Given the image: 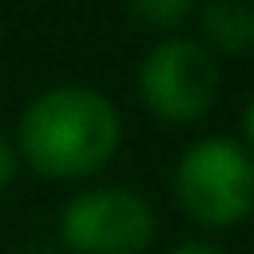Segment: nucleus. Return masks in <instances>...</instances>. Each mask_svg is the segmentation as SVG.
Segmentation results:
<instances>
[{
    "instance_id": "nucleus-1",
    "label": "nucleus",
    "mask_w": 254,
    "mask_h": 254,
    "mask_svg": "<svg viewBox=\"0 0 254 254\" xmlns=\"http://www.w3.org/2000/svg\"><path fill=\"white\" fill-rule=\"evenodd\" d=\"M123 143L115 103L87 83H56L40 91L16 127V155L40 179H87L99 175Z\"/></svg>"
},
{
    "instance_id": "nucleus-2",
    "label": "nucleus",
    "mask_w": 254,
    "mask_h": 254,
    "mask_svg": "<svg viewBox=\"0 0 254 254\" xmlns=\"http://www.w3.org/2000/svg\"><path fill=\"white\" fill-rule=\"evenodd\" d=\"M171 190L190 222L226 230L254 210V159L238 139L206 135L179 155Z\"/></svg>"
},
{
    "instance_id": "nucleus-3",
    "label": "nucleus",
    "mask_w": 254,
    "mask_h": 254,
    "mask_svg": "<svg viewBox=\"0 0 254 254\" xmlns=\"http://www.w3.org/2000/svg\"><path fill=\"white\" fill-rule=\"evenodd\" d=\"M143 107L163 123H198L218 99L214 56L187 36H167L147 48L135 75Z\"/></svg>"
},
{
    "instance_id": "nucleus-4",
    "label": "nucleus",
    "mask_w": 254,
    "mask_h": 254,
    "mask_svg": "<svg viewBox=\"0 0 254 254\" xmlns=\"http://www.w3.org/2000/svg\"><path fill=\"white\" fill-rule=\"evenodd\" d=\"M60 242L71 254H143L155 242V210L131 187H87L64 202Z\"/></svg>"
},
{
    "instance_id": "nucleus-5",
    "label": "nucleus",
    "mask_w": 254,
    "mask_h": 254,
    "mask_svg": "<svg viewBox=\"0 0 254 254\" xmlns=\"http://www.w3.org/2000/svg\"><path fill=\"white\" fill-rule=\"evenodd\" d=\"M198 44L214 56L254 52V4L250 0H202L198 4Z\"/></svg>"
},
{
    "instance_id": "nucleus-6",
    "label": "nucleus",
    "mask_w": 254,
    "mask_h": 254,
    "mask_svg": "<svg viewBox=\"0 0 254 254\" xmlns=\"http://www.w3.org/2000/svg\"><path fill=\"white\" fill-rule=\"evenodd\" d=\"M123 8H127L139 24L167 32V28H179V24L198 8V0H123Z\"/></svg>"
},
{
    "instance_id": "nucleus-7",
    "label": "nucleus",
    "mask_w": 254,
    "mask_h": 254,
    "mask_svg": "<svg viewBox=\"0 0 254 254\" xmlns=\"http://www.w3.org/2000/svg\"><path fill=\"white\" fill-rule=\"evenodd\" d=\"M16 167H20L16 143H8V139L0 135V190H8V183L16 179Z\"/></svg>"
},
{
    "instance_id": "nucleus-8",
    "label": "nucleus",
    "mask_w": 254,
    "mask_h": 254,
    "mask_svg": "<svg viewBox=\"0 0 254 254\" xmlns=\"http://www.w3.org/2000/svg\"><path fill=\"white\" fill-rule=\"evenodd\" d=\"M238 131H242V139H238V143H242V147H246V155L254 159V95H250V99H246V107H242V127H238Z\"/></svg>"
},
{
    "instance_id": "nucleus-9",
    "label": "nucleus",
    "mask_w": 254,
    "mask_h": 254,
    "mask_svg": "<svg viewBox=\"0 0 254 254\" xmlns=\"http://www.w3.org/2000/svg\"><path fill=\"white\" fill-rule=\"evenodd\" d=\"M167 254H226L218 242H202V238H190V242H179V246H171Z\"/></svg>"
}]
</instances>
